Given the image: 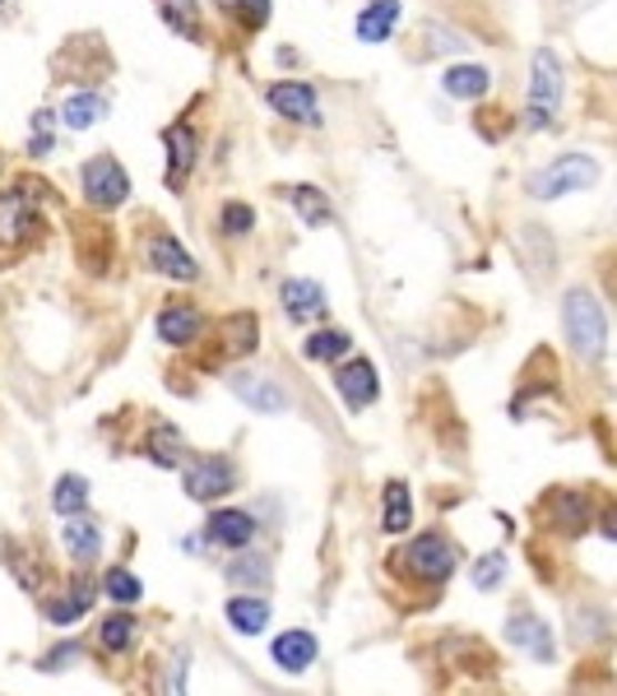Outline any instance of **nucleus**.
<instances>
[{"label":"nucleus","mask_w":617,"mask_h":696,"mask_svg":"<svg viewBox=\"0 0 617 696\" xmlns=\"http://www.w3.org/2000/svg\"><path fill=\"white\" fill-rule=\"evenodd\" d=\"M562 330H567V340L576 349L580 363H604L608 353V316L599 297L589 289H572L562 297Z\"/></svg>","instance_id":"f257e3e1"},{"label":"nucleus","mask_w":617,"mask_h":696,"mask_svg":"<svg viewBox=\"0 0 617 696\" xmlns=\"http://www.w3.org/2000/svg\"><path fill=\"white\" fill-rule=\"evenodd\" d=\"M562 112V61L553 47H538L529 61V93H525V125L548 131Z\"/></svg>","instance_id":"f03ea898"},{"label":"nucleus","mask_w":617,"mask_h":696,"mask_svg":"<svg viewBox=\"0 0 617 696\" xmlns=\"http://www.w3.org/2000/svg\"><path fill=\"white\" fill-rule=\"evenodd\" d=\"M599 182V163L589 159V153H562L557 163H548L544 172H534L525 191L534 200H562V195H572V191H585V186H595Z\"/></svg>","instance_id":"7ed1b4c3"},{"label":"nucleus","mask_w":617,"mask_h":696,"mask_svg":"<svg viewBox=\"0 0 617 696\" xmlns=\"http://www.w3.org/2000/svg\"><path fill=\"white\" fill-rule=\"evenodd\" d=\"M38 223V210H33V195L23 186H10L0 191V265H10L14 255L29 242V232Z\"/></svg>","instance_id":"20e7f679"},{"label":"nucleus","mask_w":617,"mask_h":696,"mask_svg":"<svg viewBox=\"0 0 617 696\" xmlns=\"http://www.w3.org/2000/svg\"><path fill=\"white\" fill-rule=\"evenodd\" d=\"M80 182H84V200L93 210H117V204H125V195H131V176H125V168L112 159V153L89 159Z\"/></svg>","instance_id":"39448f33"},{"label":"nucleus","mask_w":617,"mask_h":696,"mask_svg":"<svg viewBox=\"0 0 617 696\" xmlns=\"http://www.w3.org/2000/svg\"><path fill=\"white\" fill-rule=\"evenodd\" d=\"M399 566H404V572L414 576V581L436 585V581H446V576L455 572V548L446 544L442 534H418L414 544L399 553Z\"/></svg>","instance_id":"423d86ee"},{"label":"nucleus","mask_w":617,"mask_h":696,"mask_svg":"<svg viewBox=\"0 0 617 696\" xmlns=\"http://www.w3.org/2000/svg\"><path fill=\"white\" fill-rule=\"evenodd\" d=\"M237 487V470L227 455H204L186 470V497L191 502H219Z\"/></svg>","instance_id":"0eeeda50"},{"label":"nucleus","mask_w":617,"mask_h":696,"mask_svg":"<svg viewBox=\"0 0 617 696\" xmlns=\"http://www.w3.org/2000/svg\"><path fill=\"white\" fill-rule=\"evenodd\" d=\"M227 391H233L246 408H255V414H284L289 408V395H284V385H279L274 376L265 372H233L227 376Z\"/></svg>","instance_id":"6e6552de"},{"label":"nucleus","mask_w":617,"mask_h":696,"mask_svg":"<svg viewBox=\"0 0 617 696\" xmlns=\"http://www.w3.org/2000/svg\"><path fill=\"white\" fill-rule=\"evenodd\" d=\"M163 144H168V191H182V182L191 176L195 159H200V135L191 121H172L163 131Z\"/></svg>","instance_id":"1a4fd4ad"},{"label":"nucleus","mask_w":617,"mask_h":696,"mask_svg":"<svg viewBox=\"0 0 617 696\" xmlns=\"http://www.w3.org/2000/svg\"><path fill=\"white\" fill-rule=\"evenodd\" d=\"M265 102L284 117V121H297V125H316L321 112H316V89L302 84V80H279L265 89Z\"/></svg>","instance_id":"9d476101"},{"label":"nucleus","mask_w":617,"mask_h":696,"mask_svg":"<svg viewBox=\"0 0 617 696\" xmlns=\"http://www.w3.org/2000/svg\"><path fill=\"white\" fill-rule=\"evenodd\" d=\"M149 265L159 270V274H168V279H176V283H191V279H200V265H195V255L172 238V232H153L149 238Z\"/></svg>","instance_id":"9b49d317"},{"label":"nucleus","mask_w":617,"mask_h":696,"mask_svg":"<svg viewBox=\"0 0 617 696\" xmlns=\"http://www.w3.org/2000/svg\"><path fill=\"white\" fill-rule=\"evenodd\" d=\"M334 385H340V395H344L348 408H367L381 395V381H376L372 357H348V363H340V372H334Z\"/></svg>","instance_id":"f8f14e48"},{"label":"nucleus","mask_w":617,"mask_h":696,"mask_svg":"<svg viewBox=\"0 0 617 696\" xmlns=\"http://www.w3.org/2000/svg\"><path fill=\"white\" fill-rule=\"evenodd\" d=\"M279 302H284V312L293 316V321H321L325 312H330V297H325V289L316 279H284L279 283Z\"/></svg>","instance_id":"ddd939ff"},{"label":"nucleus","mask_w":617,"mask_h":696,"mask_svg":"<svg viewBox=\"0 0 617 696\" xmlns=\"http://www.w3.org/2000/svg\"><path fill=\"white\" fill-rule=\"evenodd\" d=\"M204 538L219 548H246L255 538V515L251 511H237V506H223L204 521Z\"/></svg>","instance_id":"4468645a"},{"label":"nucleus","mask_w":617,"mask_h":696,"mask_svg":"<svg viewBox=\"0 0 617 696\" xmlns=\"http://www.w3.org/2000/svg\"><path fill=\"white\" fill-rule=\"evenodd\" d=\"M506 640L510 646H520L529 659H553L557 650H553V636H548V627H544V617H534V613H510V623H506Z\"/></svg>","instance_id":"2eb2a0df"},{"label":"nucleus","mask_w":617,"mask_h":696,"mask_svg":"<svg viewBox=\"0 0 617 696\" xmlns=\"http://www.w3.org/2000/svg\"><path fill=\"white\" fill-rule=\"evenodd\" d=\"M399 14H404V0H367V6L357 10V19H353L357 42H385L395 33Z\"/></svg>","instance_id":"dca6fc26"},{"label":"nucleus","mask_w":617,"mask_h":696,"mask_svg":"<svg viewBox=\"0 0 617 696\" xmlns=\"http://www.w3.org/2000/svg\"><path fill=\"white\" fill-rule=\"evenodd\" d=\"M200 330H204V316L191 302H168L159 312V340L163 344H191Z\"/></svg>","instance_id":"f3484780"},{"label":"nucleus","mask_w":617,"mask_h":696,"mask_svg":"<svg viewBox=\"0 0 617 696\" xmlns=\"http://www.w3.org/2000/svg\"><path fill=\"white\" fill-rule=\"evenodd\" d=\"M442 89L451 98H459V102H478L487 89H493V70L478 65V61H459V65H451L442 74Z\"/></svg>","instance_id":"a211bd4d"},{"label":"nucleus","mask_w":617,"mask_h":696,"mask_svg":"<svg viewBox=\"0 0 617 696\" xmlns=\"http://www.w3.org/2000/svg\"><path fill=\"white\" fill-rule=\"evenodd\" d=\"M274 664L284 668V674H302V668H312L316 664V636L302 632V627L274 636Z\"/></svg>","instance_id":"6ab92c4d"},{"label":"nucleus","mask_w":617,"mask_h":696,"mask_svg":"<svg viewBox=\"0 0 617 696\" xmlns=\"http://www.w3.org/2000/svg\"><path fill=\"white\" fill-rule=\"evenodd\" d=\"M61 544L70 548V557L89 566L98 562V548H102V534H98V521H84V515H74V521L61 525Z\"/></svg>","instance_id":"aec40b11"},{"label":"nucleus","mask_w":617,"mask_h":696,"mask_svg":"<svg viewBox=\"0 0 617 696\" xmlns=\"http://www.w3.org/2000/svg\"><path fill=\"white\" fill-rule=\"evenodd\" d=\"M102 117H108V98L102 93H70L61 102V125H70V131H89Z\"/></svg>","instance_id":"412c9836"},{"label":"nucleus","mask_w":617,"mask_h":696,"mask_svg":"<svg viewBox=\"0 0 617 696\" xmlns=\"http://www.w3.org/2000/svg\"><path fill=\"white\" fill-rule=\"evenodd\" d=\"M223 613H227V623H233L242 636H255V632L270 627V604L261 595H233Z\"/></svg>","instance_id":"4be33fe9"},{"label":"nucleus","mask_w":617,"mask_h":696,"mask_svg":"<svg viewBox=\"0 0 617 696\" xmlns=\"http://www.w3.org/2000/svg\"><path fill=\"white\" fill-rule=\"evenodd\" d=\"M408 525H414V502H408V487H404V483H385L381 529H385V534H404Z\"/></svg>","instance_id":"5701e85b"},{"label":"nucleus","mask_w":617,"mask_h":696,"mask_svg":"<svg viewBox=\"0 0 617 696\" xmlns=\"http://www.w3.org/2000/svg\"><path fill=\"white\" fill-rule=\"evenodd\" d=\"M149 460L159 464V470H176V464L186 460V442H182V432L168 427V423L153 427V432H149Z\"/></svg>","instance_id":"b1692460"},{"label":"nucleus","mask_w":617,"mask_h":696,"mask_svg":"<svg viewBox=\"0 0 617 696\" xmlns=\"http://www.w3.org/2000/svg\"><path fill=\"white\" fill-rule=\"evenodd\" d=\"M159 14L172 33L200 42V0H159Z\"/></svg>","instance_id":"393cba45"},{"label":"nucleus","mask_w":617,"mask_h":696,"mask_svg":"<svg viewBox=\"0 0 617 696\" xmlns=\"http://www.w3.org/2000/svg\"><path fill=\"white\" fill-rule=\"evenodd\" d=\"M289 200H293V210L302 214V223L306 228H325L330 219H334V210H330V200L316 191V186H289Z\"/></svg>","instance_id":"a878e982"},{"label":"nucleus","mask_w":617,"mask_h":696,"mask_svg":"<svg viewBox=\"0 0 617 696\" xmlns=\"http://www.w3.org/2000/svg\"><path fill=\"white\" fill-rule=\"evenodd\" d=\"M553 525L567 534H585L589 529V502L580 493H557L553 497Z\"/></svg>","instance_id":"bb28decb"},{"label":"nucleus","mask_w":617,"mask_h":696,"mask_svg":"<svg viewBox=\"0 0 617 696\" xmlns=\"http://www.w3.org/2000/svg\"><path fill=\"white\" fill-rule=\"evenodd\" d=\"M348 349H353V340L344 330H316V334H306V344H302V353L312 357V363H340Z\"/></svg>","instance_id":"cd10ccee"},{"label":"nucleus","mask_w":617,"mask_h":696,"mask_svg":"<svg viewBox=\"0 0 617 696\" xmlns=\"http://www.w3.org/2000/svg\"><path fill=\"white\" fill-rule=\"evenodd\" d=\"M135 636H140V627H135V617H131V613H112V617H102V623H98V640H102V646H108L112 655L131 650V646H135Z\"/></svg>","instance_id":"c85d7f7f"},{"label":"nucleus","mask_w":617,"mask_h":696,"mask_svg":"<svg viewBox=\"0 0 617 696\" xmlns=\"http://www.w3.org/2000/svg\"><path fill=\"white\" fill-rule=\"evenodd\" d=\"M51 506H57L61 515H80L89 506V483L80 474H61L57 487H51Z\"/></svg>","instance_id":"c756f323"},{"label":"nucleus","mask_w":617,"mask_h":696,"mask_svg":"<svg viewBox=\"0 0 617 696\" xmlns=\"http://www.w3.org/2000/svg\"><path fill=\"white\" fill-rule=\"evenodd\" d=\"M102 595H108L112 604H140L144 585H140L135 572H125V566H112V572L102 576Z\"/></svg>","instance_id":"7c9ffc66"},{"label":"nucleus","mask_w":617,"mask_h":696,"mask_svg":"<svg viewBox=\"0 0 617 696\" xmlns=\"http://www.w3.org/2000/svg\"><path fill=\"white\" fill-rule=\"evenodd\" d=\"M93 604V585L89 581H74V589H70V595L65 599H57V604H47V617H51V623H74V617H80L84 608Z\"/></svg>","instance_id":"2f4dec72"},{"label":"nucleus","mask_w":617,"mask_h":696,"mask_svg":"<svg viewBox=\"0 0 617 696\" xmlns=\"http://www.w3.org/2000/svg\"><path fill=\"white\" fill-rule=\"evenodd\" d=\"M227 581H233L237 589H242V585H246V589H265V585H270V562L255 557V553H251V557H237L233 566H227Z\"/></svg>","instance_id":"473e14b6"},{"label":"nucleus","mask_w":617,"mask_h":696,"mask_svg":"<svg viewBox=\"0 0 617 696\" xmlns=\"http://www.w3.org/2000/svg\"><path fill=\"white\" fill-rule=\"evenodd\" d=\"M219 10L223 14H233L242 29H265V19H270V0H219Z\"/></svg>","instance_id":"72a5a7b5"},{"label":"nucleus","mask_w":617,"mask_h":696,"mask_svg":"<svg viewBox=\"0 0 617 696\" xmlns=\"http://www.w3.org/2000/svg\"><path fill=\"white\" fill-rule=\"evenodd\" d=\"M469 581H474V589H483V595H493V589L506 581V553H483L478 566L469 572Z\"/></svg>","instance_id":"f704fd0d"},{"label":"nucleus","mask_w":617,"mask_h":696,"mask_svg":"<svg viewBox=\"0 0 617 696\" xmlns=\"http://www.w3.org/2000/svg\"><path fill=\"white\" fill-rule=\"evenodd\" d=\"M261 325H255V316H233L227 321V353H251L255 344H261V334H255Z\"/></svg>","instance_id":"c9c22d12"},{"label":"nucleus","mask_w":617,"mask_h":696,"mask_svg":"<svg viewBox=\"0 0 617 696\" xmlns=\"http://www.w3.org/2000/svg\"><path fill=\"white\" fill-rule=\"evenodd\" d=\"M219 223H223L227 238H246V232L255 228V210H251V204H242V200H227L223 214H219Z\"/></svg>","instance_id":"e433bc0d"},{"label":"nucleus","mask_w":617,"mask_h":696,"mask_svg":"<svg viewBox=\"0 0 617 696\" xmlns=\"http://www.w3.org/2000/svg\"><path fill=\"white\" fill-rule=\"evenodd\" d=\"M0 6H6V0H0Z\"/></svg>","instance_id":"4c0bfd02"}]
</instances>
